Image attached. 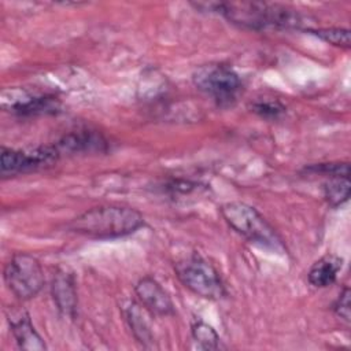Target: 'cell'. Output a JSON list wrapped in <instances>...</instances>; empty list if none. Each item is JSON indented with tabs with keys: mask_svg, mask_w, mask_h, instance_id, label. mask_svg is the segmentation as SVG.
I'll return each mask as SVG.
<instances>
[{
	"mask_svg": "<svg viewBox=\"0 0 351 351\" xmlns=\"http://www.w3.org/2000/svg\"><path fill=\"white\" fill-rule=\"evenodd\" d=\"M62 154H75V152H92V151H104L107 141L99 133L92 130H80L71 132L63 136L55 144Z\"/></svg>",
	"mask_w": 351,
	"mask_h": 351,
	"instance_id": "12",
	"label": "cell"
},
{
	"mask_svg": "<svg viewBox=\"0 0 351 351\" xmlns=\"http://www.w3.org/2000/svg\"><path fill=\"white\" fill-rule=\"evenodd\" d=\"M11 333L16 341L18 348L26 351H45L47 344L32 324V318L23 308H10L7 313Z\"/></svg>",
	"mask_w": 351,
	"mask_h": 351,
	"instance_id": "10",
	"label": "cell"
},
{
	"mask_svg": "<svg viewBox=\"0 0 351 351\" xmlns=\"http://www.w3.org/2000/svg\"><path fill=\"white\" fill-rule=\"evenodd\" d=\"M1 106L11 114L19 117H30L40 114H55L59 111L60 103L53 95L36 93L21 88L3 90Z\"/></svg>",
	"mask_w": 351,
	"mask_h": 351,
	"instance_id": "8",
	"label": "cell"
},
{
	"mask_svg": "<svg viewBox=\"0 0 351 351\" xmlns=\"http://www.w3.org/2000/svg\"><path fill=\"white\" fill-rule=\"evenodd\" d=\"M351 193L350 177H330L324 184V197L330 207L344 204Z\"/></svg>",
	"mask_w": 351,
	"mask_h": 351,
	"instance_id": "15",
	"label": "cell"
},
{
	"mask_svg": "<svg viewBox=\"0 0 351 351\" xmlns=\"http://www.w3.org/2000/svg\"><path fill=\"white\" fill-rule=\"evenodd\" d=\"M304 32L317 36L318 38H321L322 41L339 47V48H344V49H350L351 48V37H350V30L346 27H307Z\"/></svg>",
	"mask_w": 351,
	"mask_h": 351,
	"instance_id": "17",
	"label": "cell"
},
{
	"mask_svg": "<svg viewBox=\"0 0 351 351\" xmlns=\"http://www.w3.org/2000/svg\"><path fill=\"white\" fill-rule=\"evenodd\" d=\"M341 267L343 258L335 254H326L311 265L307 280L315 288H326L336 281Z\"/></svg>",
	"mask_w": 351,
	"mask_h": 351,
	"instance_id": "13",
	"label": "cell"
},
{
	"mask_svg": "<svg viewBox=\"0 0 351 351\" xmlns=\"http://www.w3.org/2000/svg\"><path fill=\"white\" fill-rule=\"evenodd\" d=\"M51 295L60 314L70 318L75 317L78 298H77L75 278L70 271L64 269H59L53 274V278L51 282Z\"/></svg>",
	"mask_w": 351,
	"mask_h": 351,
	"instance_id": "11",
	"label": "cell"
},
{
	"mask_svg": "<svg viewBox=\"0 0 351 351\" xmlns=\"http://www.w3.org/2000/svg\"><path fill=\"white\" fill-rule=\"evenodd\" d=\"M144 225L143 214L129 206L104 204L92 207L69 222V229L95 240L129 236Z\"/></svg>",
	"mask_w": 351,
	"mask_h": 351,
	"instance_id": "2",
	"label": "cell"
},
{
	"mask_svg": "<svg viewBox=\"0 0 351 351\" xmlns=\"http://www.w3.org/2000/svg\"><path fill=\"white\" fill-rule=\"evenodd\" d=\"M125 317L128 321V325L134 336V339L145 348L152 347L154 344V333L151 330V326L148 321L145 319L141 306L132 302L126 308H125Z\"/></svg>",
	"mask_w": 351,
	"mask_h": 351,
	"instance_id": "14",
	"label": "cell"
},
{
	"mask_svg": "<svg viewBox=\"0 0 351 351\" xmlns=\"http://www.w3.org/2000/svg\"><path fill=\"white\" fill-rule=\"evenodd\" d=\"M251 110L265 119H277L285 112V106L278 100H258L251 106Z\"/></svg>",
	"mask_w": 351,
	"mask_h": 351,
	"instance_id": "19",
	"label": "cell"
},
{
	"mask_svg": "<svg viewBox=\"0 0 351 351\" xmlns=\"http://www.w3.org/2000/svg\"><path fill=\"white\" fill-rule=\"evenodd\" d=\"M307 173L322 174L328 178L330 177H350V165L347 162H330V163H317L304 169Z\"/></svg>",
	"mask_w": 351,
	"mask_h": 351,
	"instance_id": "18",
	"label": "cell"
},
{
	"mask_svg": "<svg viewBox=\"0 0 351 351\" xmlns=\"http://www.w3.org/2000/svg\"><path fill=\"white\" fill-rule=\"evenodd\" d=\"M174 270L181 284L203 299L221 300L228 295L219 271L199 254L178 261Z\"/></svg>",
	"mask_w": 351,
	"mask_h": 351,
	"instance_id": "4",
	"label": "cell"
},
{
	"mask_svg": "<svg viewBox=\"0 0 351 351\" xmlns=\"http://www.w3.org/2000/svg\"><path fill=\"white\" fill-rule=\"evenodd\" d=\"M350 298H351V291L348 287H344L343 291L339 293V296L336 298V300L332 304V310L333 313L341 318L343 321H346L347 324L351 319V313H350Z\"/></svg>",
	"mask_w": 351,
	"mask_h": 351,
	"instance_id": "20",
	"label": "cell"
},
{
	"mask_svg": "<svg viewBox=\"0 0 351 351\" xmlns=\"http://www.w3.org/2000/svg\"><path fill=\"white\" fill-rule=\"evenodd\" d=\"M192 339L200 350H218L221 347V339L215 329L202 319H196L191 325Z\"/></svg>",
	"mask_w": 351,
	"mask_h": 351,
	"instance_id": "16",
	"label": "cell"
},
{
	"mask_svg": "<svg viewBox=\"0 0 351 351\" xmlns=\"http://www.w3.org/2000/svg\"><path fill=\"white\" fill-rule=\"evenodd\" d=\"M221 214L225 222L248 241L274 252H287L281 236L255 207L244 202H228L221 207Z\"/></svg>",
	"mask_w": 351,
	"mask_h": 351,
	"instance_id": "3",
	"label": "cell"
},
{
	"mask_svg": "<svg viewBox=\"0 0 351 351\" xmlns=\"http://www.w3.org/2000/svg\"><path fill=\"white\" fill-rule=\"evenodd\" d=\"M59 158L60 152L55 144L41 145L27 151L1 147L0 174L1 177L26 174L43 167L52 166Z\"/></svg>",
	"mask_w": 351,
	"mask_h": 351,
	"instance_id": "7",
	"label": "cell"
},
{
	"mask_svg": "<svg viewBox=\"0 0 351 351\" xmlns=\"http://www.w3.org/2000/svg\"><path fill=\"white\" fill-rule=\"evenodd\" d=\"M4 281L14 296L29 300L43 289L45 277L36 256L29 252H16L4 266Z\"/></svg>",
	"mask_w": 351,
	"mask_h": 351,
	"instance_id": "6",
	"label": "cell"
},
{
	"mask_svg": "<svg viewBox=\"0 0 351 351\" xmlns=\"http://www.w3.org/2000/svg\"><path fill=\"white\" fill-rule=\"evenodd\" d=\"M197 10L222 15L230 23L244 29L263 30L267 27L302 29L306 18L295 8L267 1H208L192 3Z\"/></svg>",
	"mask_w": 351,
	"mask_h": 351,
	"instance_id": "1",
	"label": "cell"
},
{
	"mask_svg": "<svg viewBox=\"0 0 351 351\" xmlns=\"http://www.w3.org/2000/svg\"><path fill=\"white\" fill-rule=\"evenodd\" d=\"M134 293L140 304L152 315L167 317L176 314V306L170 295L154 277L140 278L134 285Z\"/></svg>",
	"mask_w": 351,
	"mask_h": 351,
	"instance_id": "9",
	"label": "cell"
},
{
	"mask_svg": "<svg viewBox=\"0 0 351 351\" xmlns=\"http://www.w3.org/2000/svg\"><path fill=\"white\" fill-rule=\"evenodd\" d=\"M192 82L221 107L232 106L243 88L239 74L222 63L199 66L192 74Z\"/></svg>",
	"mask_w": 351,
	"mask_h": 351,
	"instance_id": "5",
	"label": "cell"
}]
</instances>
